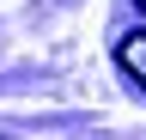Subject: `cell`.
Segmentation results:
<instances>
[{
    "instance_id": "cell-2",
    "label": "cell",
    "mask_w": 146,
    "mask_h": 140,
    "mask_svg": "<svg viewBox=\"0 0 146 140\" xmlns=\"http://www.w3.org/2000/svg\"><path fill=\"white\" fill-rule=\"evenodd\" d=\"M140 6H146V0H140Z\"/></svg>"
},
{
    "instance_id": "cell-1",
    "label": "cell",
    "mask_w": 146,
    "mask_h": 140,
    "mask_svg": "<svg viewBox=\"0 0 146 140\" xmlns=\"http://www.w3.org/2000/svg\"><path fill=\"white\" fill-rule=\"evenodd\" d=\"M116 67L140 85V98H146V31H128V37L116 43Z\"/></svg>"
}]
</instances>
